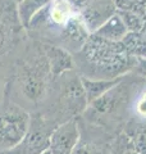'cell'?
Instances as JSON below:
<instances>
[{"label": "cell", "instance_id": "1", "mask_svg": "<svg viewBox=\"0 0 146 154\" xmlns=\"http://www.w3.org/2000/svg\"><path fill=\"white\" fill-rule=\"evenodd\" d=\"M26 30L37 41L60 46L72 54L78 51L91 35L81 9L69 0H51L31 19Z\"/></svg>", "mask_w": 146, "mask_h": 154}, {"label": "cell", "instance_id": "2", "mask_svg": "<svg viewBox=\"0 0 146 154\" xmlns=\"http://www.w3.org/2000/svg\"><path fill=\"white\" fill-rule=\"evenodd\" d=\"M54 75L38 41L32 54L18 59L14 64L8 84L4 88V95L11 102L18 104L27 112H36L45 99Z\"/></svg>", "mask_w": 146, "mask_h": 154}, {"label": "cell", "instance_id": "3", "mask_svg": "<svg viewBox=\"0 0 146 154\" xmlns=\"http://www.w3.org/2000/svg\"><path fill=\"white\" fill-rule=\"evenodd\" d=\"M75 69L89 79L114 80L133 69L136 57L122 41H110L91 33L84 46L73 54Z\"/></svg>", "mask_w": 146, "mask_h": 154}, {"label": "cell", "instance_id": "4", "mask_svg": "<svg viewBox=\"0 0 146 154\" xmlns=\"http://www.w3.org/2000/svg\"><path fill=\"white\" fill-rule=\"evenodd\" d=\"M138 77L140 75L133 71L122 76L118 84L89 103L80 117L111 135L123 131L129 123L131 103Z\"/></svg>", "mask_w": 146, "mask_h": 154}, {"label": "cell", "instance_id": "5", "mask_svg": "<svg viewBox=\"0 0 146 154\" xmlns=\"http://www.w3.org/2000/svg\"><path fill=\"white\" fill-rule=\"evenodd\" d=\"M87 105L89 102L81 75L76 69H69L53 79L45 99L36 112L59 126L67 121L78 118Z\"/></svg>", "mask_w": 146, "mask_h": 154}, {"label": "cell", "instance_id": "6", "mask_svg": "<svg viewBox=\"0 0 146 154\" xmlns=\"http://www.w3.org/2000/svg\"><path fill=\"white\" fill-rule=\"evenodd\" d=\"M30 112L3 94L0 102V152L16 146L30 126Z\"/></svg>", "mask_w": 146, "mask_h": 154}, {"label": "cell", "instance_id": "7", "mask_svg": "<svg viewBox=\"0 0 146 154\" xmlns=\"http://www.w3.org/2000/svg\"><path fill=\"white\" fill-rule=\"evenodd\" d=\"M30 116V126L22 140L12 149L0 152V154H42L49 149L50 136L56 125L38 112H32Z\"/></svg>", "mask_w": 146, "mask_h": 154}, {"label": "cell", "instance_id": "8", "mask_svg": "<svg viewBox=\"0 0 146 154\" xmlns=\"http://www.w3.org/2000/svg\"><path fill=\"white\" fill-rule=\"evenodd\" d=\"M77 119L80 126V140L73 154H113L111 143L114 135L85 121L82 117Z\"/></svg>", "mask_w": 146, "mask_h": 154}, {"label": "cell", "instance_id": "9", "mask_svg": "<svg viewBox=\"0 0 146 154\" xmlns=\"http://www.w3.org/2000/svg\"><path fill=\"white\" fill-rule=\"evenodd\" d=\"M13 0H0V57H4L17 45L24 30Z\"/></svg>", "mask_w": 146, "mask_h": 154}, {"label": "cell", "instance_id": "10", "mask_svg": "<svg viewBox=\"0 0 146 154\" xmlns=\"http://www.w3.org/2000/svg\"><path fill=\"white\" fill-rule=\"evenodd\" d=\"M80 140L78 119H71L56 126L50 136L49 149L50 154H73Z\"/></svg>", "mask_w": 146, "mask_h": 154}, {"label": "cell", "instance_id": "11", "mask_svg": "<svg viewBox=\"0 0 146 154\" xmlns=\"http://www.w3.org/2000/svg\"><path fill=\"white\" fill-rule=\"evenodd\" d=\"M80 9L87 30L94 33L115 13V4L113 0H89Z\"/></svg>", "mask_w": 146, "mask_h": 154}, {"label": "cell", "instance_id": "12", "mask_svg": "<svg viewBox=\"0 0 146 154\" xmlns=\"http://www.w3.org/2000/svg\"><path fill=\"white\" fill-rule=\"evenodd\" d=\"M41 44L54 77L65 71L75 69V59H73L72 53L53 44H45V42H41Z\"/></svg>", "mask_w": 146, "mask_h": 154}, {"label": "cell", "instance_id": "13", "mask_svg": "<svg viewBox=\"0 0 146 154\" xmlns=\"http://www.w3.org/2000/svg\"><path fill=\"white\" fill-rule=\"evenodd\" d=\"M96 33L97 36L106 38V40H110V41H122L123 38L127 36L128 33V28L126 22L123 21L122 16L118 13H114L108 21L101 27H99L97 30L94 32Z\"/></svg>", "mask_w": 146, "mask_h": 154}, {"label": "cell", "instance_id": "14", "mask_svg": "<svg viewBox=\"0 0 146 154\" xmlns=\"http://www.w3.org/2000/svg\"><path fill=\"white\" fill-rule=\"evenodd\" d=\"M120 79L122 77H118V79H114V80H103V79H89V77L81 76L87 102L91 103L92 100H95L99 96L105 94L109 89H111L114 85L118 84Z\"/></svg>", "mask_w": 146, "mask_h": 154}, {"label": "cell", "instance_id": "15", "mask_svg": "<svg viewBox=\"0 0 146 154\" xmlns=\"http://www.w3.org/2000/svg\"><path fill=\"white\" fill-rule=\"evenodd\" d=\"M51 3V0H21L18 2L17 11L24 30L28 27L31 19Z\"/></svg>", "mask_w": 146, "mask_h": 154}, {"label": "cell", "instance_id": "16", "mask_svg": "<svg viewBox=\"0 0 146 154\" xmlns=\"http://www.w3.org/2000/svg\"><path fill=\"white\" fill-rule=\"evenodd\" d=\"M111 146H113V154H138L133 146L131 135L124 130L114 135Z\"/></svg>", "mask_w": 146, "mask_h": 154}, {"label": "cell", "instance_id": "17", "mask_svg": "<svg viewBox=\"0 0 146 154\" xmlns=\"http://www.w3.org/2000/svg\"><path fill=\"white\" fill-rule=\"evenodd\" d=\"M132 71L146 79V58H136V63Z\"/></svg>", "mask_w": 146, "mask_h": 154}, {"label": "cell", "instance_id": "18", "mask_svg": "<svg viewBox=\"0 0 146 154\" xmlns=\"http://www.w3.org/2000/svg\"><path fill=\"white\" fill-rule=\"evenodd\" d=\"M42 154H50V152H49V150H46V152H44Z\"/></svg>", "mask_w": 146, "mask_h": 154}, {"label": "cell", "instance_id": "19", "mask_svg": "<svg viewBox=\"0 0 146 154\" xmlns=\"http://www.w3.org/2000/svg\"><path fill=\"white\" fill-rule=\"evenodd\" d=\"M13 2H17L18 3V2H21V0H13Z\"/></svg>", "mask_w": 146, "mask_h": 154}]
</instances>
